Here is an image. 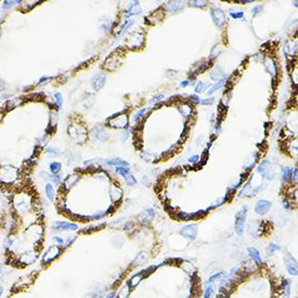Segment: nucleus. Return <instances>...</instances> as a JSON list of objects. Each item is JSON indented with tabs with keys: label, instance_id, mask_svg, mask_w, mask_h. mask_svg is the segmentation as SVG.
<instances>
[{
	"label": "nucleus",
	"instance_id": "obj_1",
	"mask_svg": "<svg viewBox=\"0 0 298 298\" xmlns=\"http://www.w3.org/2000/svg\"><path fill=\"white\" fill-rule=\"evenodd\" d=\"M246 216H247V207L243 206L241 210H238L235 215V231L238 235H243L244 232V227H245V221H246Z\"/></svg>",
	"mask_w": 298,
	"mask_h": 298
},
{
	"label": "nucleus",
	"instance_id": "obj_2",
	"mask_svg": "<svg viewBox=\"0 0 298 298\" xmlns=\"http://www.w3.org/2000/svg\"><path fill=\"white\" fill-rule=\"evenodd\" d=\"M107 124L114 128H126L128 125V117L126 114H118L110 117L107 119Z\"/></svg>",
	"mask_w": 298,
	"mask_h": 298
},
{
	"label": "nucleus",
	"instance_id": "obj_3",
	"mask_svg": "<svg viewBox=\"0 0 298 298\" xmlns=\"http://www.w3.org/2000/svg\"><path fill=\"white\" fill-rule=\"evenodd\" d=\"M144 44V35L140 32H134L130 35L127 40V44L130 49H138L141 48Z\"/></svg>",
	"mask_w": 298,
	"mask_h": 298
},
{
	"label": "nucleus",
	"instance_id": "obj_4",
	"mask_svg": "<svg viewBox=\"0 0 298 298\" xmlns=\"http://www.w3.org/2000/svg\"><path fill=\"white\" fill-rule=\"evenodd\" d=\"M61 253H62V248H61L60 246H56V245L51 246L46 253H44V256H42V264H50V262L53 261L59 255H61Z\"/></svg>",
	"mask_w": 298,
	"mask_h": 298
},
{
	"label": "nucleus",
	"instance_id": "obj_5",
	"mask_svg": "<svg viewBox=\"0 0 298 298\" xmlns=\"http://www.w3.org/2000/svg\"><path fill=\"white\" fill-rule=\"evenodd\" d=\"M210 16H212V21H214L215 24H216L217 26H219V27H221L227 21L224 12L221 10V9L217 8V7L212 8V10H210Z\"/></svg>",
	"mask_w": 298,
	"mask_h": 298
},
{
	"label": "nucleus",
	"instance_id": "obj_6",
	"mask_svg": "<svg viewBox=\"0 0 298 298\" xmlns=\"http://www.w3.org/2000/svg\"><path fill=\"white\" fill-rule=\"evenodd\" d=\"M258 171L262 175L264 179L267 180H273L274 178V172L272 169V166H271V163L268 162V160H264V162L260 164Z\"/></svg>",
	"mask_w": 298,
	"mask_h": 298
},
{
	"label": "nucleus",
	"instance_id": "obj_7",
	"mask_svg": "<svg viewBox=\"0 0 298 298\" xmlns=\"http://www.w3.org/2000/svg\"><path fill=\"white\" fill-rule=\"evenodd\" d=\"M180 233L188 240L194 241L196 238V235H197V226L195 223L184 226L180 230Z\"/></svg>",
	"mask_w": 298,
	"mask_h": 298
},
{
	"label": "nucleus",
	"instance_id": "obj_8",
	"mask_svg": "<svg viewBox=\"0 0 298 298\" xmlns=\"http://www.w3.org/2000/svg\"><path fill=\"white\" fill-rule=\"evenodd\" d=\"M78 229V226L75 223H71V222H64V221H56L55 223L52 226V230L53 231H75Z\"/></svg>",
	"mask_w": 298,
	"mask_h": 298
},
{
	"label": "nucleus",
	"instance_id": "obj_9",
	"mask_svg": "<svg viewBox=\"0 0 298 298\" xmlns=\"http://www.w3.org/2000/svg\"><path fill=\"white\" fill-rule=\"evenodd\" d=\"M105 80H106V76L104 73H99V74H97L96 76H93V78H92L91 80L92 88H93L94 90H100L104 86V84H105Z\"/></svg>",
	"mask_w": 298,
	"mask_h": 298
},
{
	"label": "nucleus",
	"instance_id": "obj_10",
	"mask_svg": "<svg viewBox=\"0 0 298 298\" xmlns=\"http://www.w3.org/2000/svg\"><path fill=\"white\" fill-rule=\"evenodd\" d=\"M271 206H272L271 202H268V201H264V200H260L256 203V205H255V212H256L257 214L264 215L270 209Z\"/></svg>",
	"mask_w": 298,
	"mask_h": 298
},
{
	"label": "nucleus",
	"instance_id": "obj_11",
	"mask_svg": "<svg viewBox=\"0 0 298 298\" xmlns=\"http://www.w3.org/2000/svg\"><path fill=\"white\" fill-rule=\"evenodd\" d=\"M285 260H286V266H287V270L292 275H297V262L296 260L293 258L290 254L285 255Z\"/></svg>",
	"mask_w": 298,
	"mask_h": 298
},
{
	"label": "nucleus",
	"instance_id": "obj_12",
	"mask_svg": "<svg viewBox=\"0 0 298 298\" xmlns=\"http://www.w3.org/2000/svg\"><path fill=\"white\" fill-rule=\"evenodd\" d=\"M92 136H93L96 139H98V140H100V141H106L108 138H110V134H108V132L106 131L104 128H100V127H99V128L93 129Z\"/></svg>",
	"mask_w": 298,
	"mask_h": 298
},
{
	"label": "nucleus",
	"instance_id": "obj_13",
	"mask_svg": "<svg viewBox=\"0 0 298 298\" xmlns=\"http://www.w3.org/2000/svg\"><path fill=\"white\" fill-rule=\"evenodd\" d=\"M140 13H141L140 4H139L138 1H134L132 2V3H130L129 9L127 10V13H126V18H131V16L137 15V14H140Z\"/></svg>",
	"mask_w": 298,
	"mask_h": 298
},
{
	"label": "nucleus",
	"instance_id": "obj_14",
	"mask_svg": "<svg viewBox=\"0 0 298 298\" xmlns=\"http://www.w3.org/2000/svg\"><path fill=\"white\" fill-rule=\"evenodd\" d=\"M182 7H183V3H182L181 1H169L168 3H167L166 10L170 13L177 12V11L182 9Z\"/></svg>",
	"mask_w": 298,
	"mask_h": 298
},
{
	"label": "nucleus",
	"instance_id": "obj_15",
	"mask_svg": "<svg viewBox=\"0 0 298 298\" xmlns=\"http://www.w3.org/2000/svg\"><path fill=\"white\" fill-rule=\"evenodd\" d=\"M79 179L80 177L78 176V175H71V176L66 177V179L64 180V186L66 189L72 188L73 186H75V184L79 181Z\"/></svg>",
	"mask_w": 298,
	"mask_h": 298
},
{
	"label": "nucleus",
	"instance_id": "obj_16",
	"mask_svg": "<svg viewBox=\"0 0 298 298\" xmlns=\"http://www.w3.org/2000/svg\"><path fill=\"white\" fill-rule=\"evenodd\" d=\"M153 217H154V212H153V209H146L139 216V220L142 222V223H146L148 221L152 220Z\"/></svg>",
	"mask_w": 298,
	"mask_h": 298
},
{
	"label": "nucleus",
	"instance_id": "obj_17",
	"mask_svg": "<svg viewBox=\"0 0 298 298\" xmlns=\"http://www.w3.org/2000/svg\"><path fill=\"white\" fill-rule=\"evenodd\" d=\"M179 111H180L181 114L183 115L184 117H190L191 114H192L193 106L188 103H182L181 105H179Z\"/></svg>",
	"mask_w": 298,
	"mask_h": 298
},
{
	"label": "nucleus",
	"instance_id": "obj_18",
	"mask_svg": "<svg viewBox=\"0 0 298 298\" xmlns=\"http://www.w3.org/2000/svg\"><path fill=\"white\" fill-rule=\"evenodd\" d=\"M111 197H112V200H113V202H118V201L122 198V196H123V192H122V190H120L118 186H113L112 188H111Z\"/></svg>",
	"mask_w": 298,
	"mask_h": 298
},
{
	"label": "nucleus",
	"instance_id": "obj_19",
	"mask_svg": "<svg viewBox=\"0 0 298 298\" xmlns=\"http://www.w3.org/2000/svg\"><path fill=\"white\" fill-rule=\"evenodd\" d=\"M105 164L110 165V166H116V167H120V166H128V163L126 160L122 159V158H111V159H107L105 162Z\"/></svg>",
	"mask_w": 298,
	"mask_h": 298
},
{
	"label": "nucleus",
	"instance_id": "obj_20",
	"mask_svg": "<svg viewBox=\"0 0 298 298\" xmlns=\"http://www.w3.org/2000/svg\"><path fill=\"white\" fill-rule=\"evenodd\" d=\"M223 77H226V75L223 74V71L221 70L220 66H217L212 73H210V78L214 80H218V79H222Z\"/></svg>",
	"mask_w": 298,
	"mask_h": 298
},
{
	"label": "nucleus",
	"instance_id": "obj_21",
	"mask_svg": "<svg viewBox=\"0 0 298 298\" xmlns=\"http://www.w3.org/2000/svg\"><path fill=\"white\" fill-rule=\"evenodd\" d=\"M247 250H248V254H249V256L252 257V258L254 259L255 261L258 262V264H261V261H262L261 256H260L259 252L256 249V248H254V247H249Z\"/></svg>",
	"mask_w": 298,
	"mask_h": 298
},
{
	"label": "nucleus",
	"instance_id": "obj_22",
	"mask_svg": "<svg viewBox=\"0 0 298 298\" xmlns=\"http://www.w3.org/2000/svg\"><path fill=\"white\" fill-rule=\"evenodd\" d=\"M144 278V274L143 273H140V274H136V275H133L131 279H130L128 285L130 287H136L137 285L139 284V283L142 281V279Z\"/></svg>",
	"mask_w": 298,
	"mask_h": 298
},
{
	"label": "nucleus",
	"instance_id": "obj_23",
	"mask_svg": "<svg viewBox=\"0 0 298 298\" xmlns=\"http://www.w3.org/2000/svg\"><path fill=\"white\" fill-rule=\"evenodd\" d=\"M226 80H227V76L223 77L222 79H220L219 81H217V84H215L214 86L212 87V88L209 89V90L207 91V94H212L215 91H217L218 89H220L222 86H223L224 84H226Z\"/></svg>",
	"mask_w": 298,
	"mask_h": 298
},
{
	"label": "nucleus",
	"instance_id": "obj_24",
	"mask_svg": "<svg viewBox=\"0 0 298 298\" xmlns=\"http://www.w3.org/2000/svg\"><path fill=\"white\" fill-rule=\"evenodd\" d=\"M132 24H133V21H127V22L125 23L124 25H123V27L120 28V30L118 32V34L116 35V40L119 39L120 36H123V35H124L125 33H126L127 30H128V28H129Z\"/></svg>",
	"mask_w": 298,
	"mask_h": 298
},
{
	"label": "nucleus",
	"instance_id": "obj_25",
	"mask_svg": "<svg viewBox=\"0 0 298 298\" xmlns=\"http://www.w3.org/2000/svg\"><path fill=\"white\" fill-rule=\"evenodd\" d=\"M207 1L205 0H192V1H189V6L193 7V8H204L206 7Z\"/></svg>",
	"mask_w": 298,
	"mask_h": 298
},
{
	"label": "nucleus",
	"instance_id": "obj_26",
	"mask_svg": "<svg viewBox=\"0 0 298 298\" xmlns=\"http://www.w3.org/2000/svg\"><path fill=\"white\" fill-rule=\"evenodd\" d=\"M44 190H46L47 197H48L50 201L53 200V198H54V188L52 186V184H50V183L46 184V188H44Z\"/></svg>",
	"mask_w": 298,
	"mask_h": 298
},
{
	"label": "nucleus",
	"instance_id": "obj_27",
	"mask_svg": "<svg viewBox=\"0 0 298 298\" xmlns=\"http://www.w3.org/2000/svg\"><path fill=\"white\" fill-rule=\"evenodd\" d=\"M267 63L268 64H270V65H267L266 64V67H267V70L269 71V72L271 73V74L273 75H275V73H276V65H275V63H274V61L272 60V59H269L268 61H267Z\"/></svg>",
	"mask_w": 298,
	"mask_h": 298
},
{
	"label": "nucleus",
	"instance_id": "obj_28",
	"mask_svg": "<svg viewBox=\"0 0 298 298\" xmlns=\"http://www.w3.org/2000/svg\"><path fill=\"white\" fill-rule=\"evenodd\" d=\"M116 172L118 175H120V176L126 178V177L130 174V169L127 166H120V167H117L116 168Z\"/></svg>",
	"mask_w": 298,
	"mask_h": 298
},
{
	"label": "nucleus",
	"instance_id": "obj_29",
	"mask_svg": "<svg viewBox=\"0 0 298 298\" xmlns=\"http://www.w3.org/2000/svg\"><path fill=\"white\" fill-rule=\"evenodd\" d=\"M49 168H50V171L52 174H58L59 171L61 170V163L59 162H52L49 165Z\"/></svg>",
	"mask_w": 298,
	"mask_h": 298
},
{
	"label": "nucleus",
	"instance_id": "obj_30",
	"mask_svg": "<svg viewBox=\"0 0 298 298\" xmlns=\"http://www.w3.org/2000/svg\"><path fill=\"white\" fill-rule=\"evenodd\" d=\"M130 294V290L128 288V286H125L120 290L119 295H118V298H128Z\"/></svg>",
	"mask_w": 298,
	"mask_h": 298
},
{
	"label": "nucleus",
	"instance_id": "obj_31",
	"mask_svg": "<svg viewBox=\"0 0 298 298\" xmlns=\"http://www.w3.org/2000/svg\"><path fill=\"white\" fill-rule=\"evenodd\" d=\"M221 51V48L219 46H215L214 48H212V52H210V55H209V59L210 60H212V59H215L216 56H218V54L220 53Z\"/></svg>",
	"mask_w": 298,
	"mask_h": 298
},
{
	"label": "nucleus",
	"instance_id": "obj_32",
	"mask_svg": "<svg viewBox=\"0 0 298 298\" xmlns=\"http://www.w3.org/2000/svg\"><path fill=\"white\" fill-rule=\"evenodd\" d=\"M290 174H292V169L288 168V167H285V168L282 169V179L283 180H288L290 177Z\"/></svg>",
	"mask_w": 298,
	"mask_h": 298
},
{
	"label": "nucleus",
	"instance_id": "obj_33",
	"mask_svg": "<svg viewBox=\"0 0 298 298\" xmlns=\"http://www.w3.org/2000/svg\"><path fill=\"white\" fill-rule=\"evenodd\" d=\"M205 88H206V84H204L203 81H198V84L195 87V92L196 93H202L205 90Z\"/></svg>",
	"mask_w": 298,
	"mask_h": 298
},
{
	"label": "nucleus",
	"instance_id": "obj_34",
	"mask_svg": "<svg viewBox=\"0 0 298 298\" xmlns=\"http://www.w3.org/2000/svg\"><path fill=\"white\" fill-rule=\"evenodd\" d=\"M54 98H55V102H56V104H58V106H62V104H63L62 93H61V92H56V93L54 94Z\"/></svg>",
	"mask_w": 298,
	"mask_h": 298
},
{
	"label": "nucleus",
	"instance_id": "obj_35",
	"mask_svg": "<svg viewBox=\"0 0 298 298\" xmlns=\"http://www.w3.org/2000/svg\"><path fill=\"white\" fill-rule=\"evenodd\" d=\"M279 249H281V247L279 246V245H276L275 243H271V244L269 245V247H268L269 254H273L275 250H279Z\"/></svg>",
	"mask_w": 298,
	"mask_h": 298
},
{
	"label": "nucleus",
	"instance_id": "obj_36",
	"mask_svg": "<svg viewBox=\"0 0 298 298\" xmlns=\"http://www.w3.org/2000/svg\"><path fill=\"white\" fill-rule=\"evenodd\" d=\"M47 153H48L50 156H58L60 155V151L58 150V149L55 148H49L48 150H47Z\"/></svg>",
	"mask_w": 298,
	"mask_h": 298
},
{
	"label": "nucleus",
	"instance_id": "obj_37",
	"mask_svg": "<svg viewBox=\"0 0 298 298\" xmlns=\"http://www.w3.org/2000/svg\"><path fill=\"white\" fill-rule=\"evenodd\" d=\"M126 181H127V183H128L129 186H136V184H137V180L134 179V177L132 176V175H130V174L126 177Z\"/></svg>",
	"mask_w": 298,
	"mask_h": 298
},
{
	"label": "nucleus",
	"instance_id": "obj_38",
	"mask_svg": "<svg viewBox=\"0 0 298 298\" xmlns=\"http://www.w3.org/2000/svg\"><path fill=\"white\" fill-rule=\"evenodd\" d=\"M145 260H146V256L144 255V253H142V254L139 255V256L137 257V259L133 261V264H136L137 261H139L138 264H144V262H145Z\"/></svg>",
	"mask_w": 298,
	"mask_h": 298
},
{
	"label": "nucleus",
	"instance_id": "obj_39",
	"mask_svg": "<svg viewBox=\"0 0 298 298\" xmlns=\"http://www.w3.org/2000/svg\"><path fill=\"white\" fill-rule=\"evenodd\" d=\"M16 3H21V1H4L3 4H2V7H3V9H9Z\"/></svg>",
	"mask_w": 298,
	"mask_h": 298
},
{
	"label": "nucleus",
	"instance_id": "obj_40",
	"mask_svg": "<svg viewBox=\"0 0 298 298\" xmlns=\"http://www.w3.org/2000/svg\"><path fill=\"white\" fill-rule=\"evenodd\" d=\"M214 101H215V98H208V99H205V100H202V101H200L198 103H201V104H204V105H210V104H212L214 103Z\"/></svg>",
	"mask_w": 298,
	"mask_h": 298
},
{
	"label": "nucleus",
	"instance_id": "obj_41",
	"mask_svg": "<svg viewBox=\"0 0 298 298\" xmlns=\"http://www.w3.org/2000/svg\"><path fill=\"white\" fill-rule=\"evenodd\" d=\"M230 15L233 18H241L244 16V12H230Z\"/></svg>",
	"mask_w": 298,
	"mask_h": 298
},
{
	"label": "nucleus",
	"instance_id": "obj_42",
	"mask_svg": "<svg viewBox=\"0 0 298 298\" xmlns=\"http://www.w3.org/2000/svg\"><path fill=\"white\" fill-rule=\"evenodd\" d=\"M145 108H142V110H140L139 111L138 113H137L136 115H134V120H138V119H140L141 117H142V115L144 114V112H145Z\"/></svg>",
	"mask_w": 298,
	"mask_h": 298
},
{
	"label": "nucleus",
	"instance_id": "obj_43",
	"mask_svg": "<svg viewBox=\"0 0 298 298\" xmlns=\"http://www.w3.org/2000/svg\"><path fill=\"white\" fill-rule=\"evenodd\" d=\"M261 9H262V6H259V4H258V6H256L252 10V14H253V15H257V14H258L260 11H261Z\"/></svg>",
	"mask_w": 298,
	"mask_h": 298
},
{
	"label": "nucleus",
	"instance_id": "obj_44",
	"mask_svg": "<svg viewBox=\"0 0 298 298\" xmlns=\"http://www.w3.org/2000/svg\"><path fill=\"white\" fill-rule=\"evenodd\" d=\"M13 242H14V238H12V236H10V238H7L6 242H4V246H6V247H10L11 245H12Z\"/></svg>",
	"mask_w": 298,
	"mask_h": 298
},
{
	"label": "nucleus",
	"instance_id": "obj_45",
	"mask_svg": "<svg viewBox=\"0 0 298 298\" xmlns=\"http://www.w3.org/2000/svg\"><path fill=\"white\" fill-rule=\"evenodd\" d=\"M212 286H209V287L206 290V292H205L204 298H210L212 297Z\"/></svg>",
	"mask_w": 298,
	"mask_h": 298
},
{
	"label": "nucleus",
	"instance_id": "obj_46",
	"mask_svg": "<svg viewBox=\"0 0 298 298\" xmlns=\"http://www.w3.org/2000/svg\"><path fill=\"white\" fill-rule=\"evenodd\" d=\"M51 180L53 183L59 184V182H60V177L59 176H51Z\"/></svg>",
	"mask_w": 298,
	"mask_h": 298
},
{
	"label": "nucleus",
	"instance_id": "obj_47",
	"mask_svg": "<svg viewBox=\"0 0 298 298\" xmlns=\"http://www.w3.org/2000/svg\"><path fill=\"white\" fill-rule=\"evenodd\" d=\"M162 99H164V96L163 94H160V96H157L155 97L154 99L152 100V103H155V102H159V101H162Z\"/></svg>",
	"mask_w": 298,
	"mask_h": 298
},
{
	"label": "nucleus",
	"instance_id": "obj_48",
	"mask_svg": "<svg viewBox=\"0 0 298 298\" xmlns=\"http://www.w3.org/2000/svg\"><path fill=\"white\" fill-rule=\"evenodd\" d=\"M54 241H56V242H58L59 244L64 245V240H63L62 238H60V236H54Z\"/></svg>",
	"mask_w": 298,
	"mask_h": 298
},
{
	"label": "nucleus",
	"instance_id": "obj_49",
	"mask_svg": "<svg viewBox=\"0 0 298 298\" xmlns=\"http://www.w3.org/2000/svg\"><path fill=\"white\" fill-rule=\"evenodd\" d=\"M198 158H200V157H198L197 155H193V156H191V157L189 158V162H190V163H196L198 160Z\"/></svg>",
	"mask_w": 298,
	"mask_h": 298
},
{
	"label": "nucleus",
	"instance_id": "obj_50",
	"mask_svg": "<svg viewBox=\"0 0 298 298\" xmlns=\"http://www.w3.org/2000/svg\"><path fill=\"white\" fill-rule=\"evenodd\" d=\"M293 180L297 181V168L293 170Z\"/></svg>",
	"mask_w": 298,
	"mask_h": 298
},
{
	"label": "nucleus",
	"instance_id": "obj_51",
	"mask_svg": "<svg viewBox=\"0 0 298 298\" xmlns=\"http://www.w3.org/2000/svg\"><path fill=\"white\" fill-rule=\"evenodd\" d=\"M190 98L192 99L193 101H195V102H200V99H198V97H197V96H195V94H191Z\"/></svg>",
	"mask_w": 298,
	"mask_h": 298
},
{
	"label": "nucleus",
	"instance_id": "obj_52",
	"mask_svg": "<svg viewBox=\"0 0 298 298\" xmlns=\"http://www.w3.org/2000/svg\"><path fill=\"white\" fill-rule=\"evenodd\" d=\"M4 86H6V85H4V81L1 79V78H0V91L3 90V89H4Z\"/></svg>",
	"mask_w": 298,
	"mask_h": 298
},
{
	"label": "nucleus",
	"instance_id": "obj_53",
	"mask_svg": "<svg viewBox=\"0 0 298 298\" xmlns=\"http://www.w3.org/2000/svg\"><path fill=\"white\" fill-rule=\"evenodd\" d=\"M189 84H190V82H189V80H184V81L180 82V86H181V87H186Z\"/></svg>",
	"mask_w": 298,
	"mask_h": 298
},
{
	"label": "nucleus",
	"instance_id": "obj_54",
	"mask_svg": "<svg viewBox=\"0 0 298 298\" xmlns=\"http://www.w3.org/2000/svg\"><path fill=\"white\" fill-rule=\"evenodd\" d=\"M115 295H116V293H115V292H112V293H110V294H108L107 296H106V298H114Z\"/></svg>",
	"mask_w": 298,
	"mask_h": 298
},
{
	"label": "nucleus",
	"instance_id": "obj_55",
	"mask_svg": "<svg viewBox=\"0 0 298 298\" xmlns=\"http://www.w3.org/2000/svg\"><path fill=\"white\" fill-rule=\"evenodd\" d=\"M3 294V288L2 287H0V297H1V295Z\"/></svg>",
	"mask_w": 298,
	"mask_h": 298
}]
</instances>
